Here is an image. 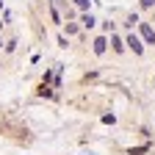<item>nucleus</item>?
<instances>
[{"instance_id":"nucleus-1","label":"nucleus","mask_w":155,"mask_h":155,"mask_svg":"<svg viewBox=\"0 0 155 155\" xmlns=\"http://www.w3.org/2000/svg\"><path fill=\"white\" fill-rule=\"evenodd\" d=\"M125 45H127V47H130V50H133L136 55H141V53H144V45H141V39L136 36V33H127V39H125Z\"/></svg>"},{"instance_id":"nucleus-2","label":"nucleus","mask_w":155,"mask_h":155,"mask_svg":"<svg viewBox=\"0 0 155 155\" xmlns=\"http://www.w3.org/2000/svg\"><path fill=\"white\" fill-rule=\"evenodd\" d=\"M139 33H141V39H144L147 45H155V28H152V25L139 22Z\"/></svg>"},{"instance_id":"nucleus-3","label":"nucleus","mask_w":155,"mask_h":155,"mask_svg":"<svg viewBox=\"0 0 155 155\" xmlns=\"http://www.w3.org/2000/svg\"><path fill=\"white\" fill-rule=\"evenodd\" d=\"M91 50H94V55H105V50H108V39H105V36H97L94 42H91Z\"/></svg>"},{"instance_id":"nucleus-4","label":"nucleus","mask_w":155,"mask_h":155,"mask_svg":"<svg viewBox=\"0 0 155 155\" xmlns=\"http://www.w3.org/2000/svg\"><path fill=\"white\" fill-rule=\"evenodd\" d=\"M81 25H83V28H94V25H97V19H94L89 11H83V14H81Z\"/></svg>"},{"instance_id":"nucleus-5","label":"nucleus","mask_w":155,"mask_h":155,"mask_svg":"<svg viewBox=\"0 0 155 155\" xmlns=\"http://www.w3.org/2000/svg\"><path fill=\"white\" fill-rule=\"evenodd\" d=\"M111 45H114L116 53H125V39H119V36H114V33H111Z\"/></svg>"},{"instance_id":"nucleus-6","label":"nucleus","mask_w":155,"mask_h":155,"mask_svg":"<svg viewBox=\"0 0 155 155\" xmlns=\"http://www.w3.org/2000/svg\"><path fill=\"white\" fill-rule=\"evenodd\" d=\"M91 6V0H75V8H81V11H89Z\"/></svg>"},{"instance_id":"nucleus-7","label":"nucleus","mask_w":155,"mask_h":155,"mask_svg":"<svg viewBox=\"0 0 155 155\" xmlns=\"http://www.w3.org/2000/svg\"><path fill=\"white\" fill-rule=\"evenodd\" d=\"M150 150V144H141V147H130V155H141V152H147Z\"/></svg>"},{"instance_id":"nucleus-8","label":"nucleus","mask_w":155,"mask_h":155,"mask_svg":"<svg viewBox=\"0 0 155 155\" xmlns=\"http://www.w3.org/2000/svg\"><path fill=\"white\" fill-rule=\"evenodd\" d=\"M39 94H42V97H53V91L47 89V83H42V86H39Z\"/></svg>"},{"instance_id":"nucleus-9","label":"nucleus","mask_w":155,"mask_h":155,"mask_svg":"<svg viewBox=\"0 0 155 155\" xmlns=\"http://www.w3.org/2000/svg\"><path fill=\"white\" fill-rule=\"evenodd\" d=\"M114 122H116L114 114H105V116H103V125H114Z\"/></svg>"},{"instance_id":"nucleus-10","label":"nucleus","mask_w":155,"mask_h":155,"mask_svg":"<svg viewBox=\"0 0 155 155\" xmlns=\"http://www.w3.org/2000/svg\"><path fill=\"white\" fill-rule=\"evenodd\" d=\"M155 6V0H141V8H152Z\"/></svg>"},{"instance_id":"nucleus-11","label":"nucleus","mask_w":155,"mask_h":155,"mask_svg":"<svg viewBox=\"0 0 155 155\" xmlns=\"http://www.w3.org/2000/svg\"><path fill=\"white\" fill-rule=\"evenodd\" d=\"M0 6H3V0H0Z\"/></svg>"}]
</instances>
